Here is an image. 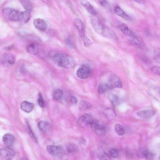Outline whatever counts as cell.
<instances>
[{
    "label": "cell",
    "mask_w": 160,
    "mask_h": 160,
    "mask_svg": "<svg viewBox=\"0 0 160 160\" xmlns=\"http://www.w3.org/2000/svg\"><path fill=\"white\" fill-rule=\"evenodd\" d=\"M91 23L94 29L98 33L109 38L117 39V37L115 32L99 20L93 18L91 20Z\"/></svg>",
    "instance_id": "cell-1"
},
{
    "label": "cell",
    "mask_w": 160,
    "mask_h": 160,
    "mask_svg": "<svg viewBox=\"0 0 160 160\" xmlns=\"http://www.w3.org/2000/svg\"><path fill=\"white\" fill-rule=\"evenodd\" d=\"M52 59L54 63L59 67L66 69L73 68L75 65L74 60L72 57L63 53H56Z\"/></svg>",
    "instance_id": "cell-2"
},
{
    "label": "cell",
    "mask_w": 160,
    "mask_h": 160,
    "mask_svg": "<svg viewBox=\"0 0 160 160\" xmlns=\"http://www.w3.org/2000/svg\"><path fill=\"white\" fill-rule=\"evenodd\" d=\"M2 13L4 16L7 19L13 21H19L20 12L12 8H6L3 10Z\"/></svg>",
    "instance_id": "cell-3"
},
{
    "label": "cell",
    "mask_w": 160,
    "mask_h": 160,
    "mask_svg": "<svg viewBox=\"0 0 160 160\" xmlns=\"http://www.w3.org/2000/svg\"><path fill=\"white\" fill-rule=\"evenodd\" d=\"M91 128L98 136L104 135L106 131V128L97 120L94 118L89 124Z\"/></svg>",
    "instance_id": "cell-4"
},
{
    "label": "cell",
    "mask_w": 160,
    "mask_h": 160,
    "mask_svg": "<svg viewBox=\"0 0 160 160\" xmlns=\"http://www.w3.org/2000/svg\"><path fill=\"white\" fill-rule=\"evenodd\" d=\"M92 73V69L88 64H85L80 67L76 73L77 76L79 78L85 79L89 77Z\"/></svg>",
    "instance_id": "cell-5"
},
{
    "label": "cell",
    "mask_w": 160,
    "mask_h": 160,
    "mask_svg": "<svg viewBox=\"0 0 160 160\" xmlns=\"http://www.w3.org/2000/svg\"><path fill=\"white\" fill-rule=\"evenodd\" d=\"M107 84L110 89L115 88H121L122 84L119 78L114 74H112L109 76Z\"/></svg>",
    "instance_id": "cell-6"
},
{
    "label": "cell",
    "mask_w": 160,
    "mask_h": 160,
    "mask_svg": "<svg viewBox=\"0 0 160 160\" xmlns=\"http://www.w3.org/2000/svg\"><path fill=\"white\" fill-rule=\"evenodd\" d=\"M15 156V153L9 147H3L0 149V156L4 160H12Z\"/></svg>",
    "instance_id": "cell-7"
},
{
    "label": "cell",
    "mask_w": 160,
    "mask_h": 160,
    "mask_svg": "<svg viewBox=\"0 0 160 160\" xmlns=\"http://www.w3.org/2000/svg\"><path fill=\"white\" fill-rule=\"evenodd\" d=\"M46 149L49 154L54 156L62 157L65 154L64 149L59 146L48 145L47 146Z\"/></svg>",
    "instance_id": "cell-8"
},
{
    "label": "cell",
    "mask_w": 160,
    "mask_h": 160,
    "mask_svg": "<svg viewBox=\"0 0 160 160\" xmlns=\"http://www.w3.org/2000/svg\"><path fill=\"white\" fill-rule=\"evenodd\" d=\"M94 119L90 114L86 113L79 117L78 119V123L79 126L83 128L87 127Z\"/></svg>",
    "instance_id": "cell-9"
},
{
    "label": "cell",
    "mask_w": 160,
    "mask_h": 160,
    "mask_svg": "<svg viewBox=\"0 0 160 160\" xmlns=\"http://www.w3.org/2000/svg\"><path fill=\"white\" fill-rule=\"evenodd\" d=\"M74 24L79 36L82 39L86 36L85 27L83 22L81 19L77 18L74 20Z\"/></svg>",
    "instance_id": "cell-10"
},
{
    "label": "cell",
    "mask_w": 160,
    "mask_h": 160,
    "mask_svg": "<svg viewBox=\"0 0 160 160\" xmlns=\"http://www.w3.org/2000/svg\"><path fill=\"white\" fill-rule=\"evenodd\" d=\"M42 50L40 45L36 43H32L28 45L26 47V51L29 54L37 56L41 53Z\"/></svg>",
    "instance_id": "cell-11"
},
{
    "label": "cell",
    "mask_w": 160,
    "mask_h": 160,
    "mask_svg": "<svg viewBox=\"0 0 160 160\" xmlns=\"http://www.w3.org/2000/svg\"><path fill=\"white\" fill-rule=\"evenodd\" d=\"M155 114L154 110L146 109L139 111L137 113V116L143 119H148L150 118Z\"/></svg>",
    "instance_id": "cell-12"
},
{
    "label": "cell",
    "mask_w": 160,
    "mask_h": 160,
    "mask_svg": "<svg viewBox=\"0 0 160 160\" xmlns=\"http://www.w3.org/2000/svg\"><path fill=\"white\" fill-rule=\"evenodd\" d=\"M33 24L36 28L40 31H44L47 29V24L43 19L39 18L35 19L33 20Z\"/></svg>",
    "instance_id": "cell-13"
},
{
    "label": "cell",
    "mask_w": 160,
    "mask_h": 160,
    "mask_svg": "<svg viewBox=\"0 0 160 160\" xmlns=\"http://www.w3.org/2000/svg\"><path fill=\"white\" fill-rule=\"evenodd\" d=\"M127 43L131 46L140 48L144 46L141 38L137 35L135 37L128 39L127 41Z\"/></svg>",
    "instance_id": "cell-14"
},
{
    "label": "cell",
    "mask_w": 160,
    "mask_h": 160,
    "mask_svg": "<svg viewBox=\"0 0 160 160\" xmlns=\"http://www.w3.org/2000/svg\"><path fill=\"white\" fill-rule=\"evenodd\" d=\"M2 140L4 144L7 147H10L14 143L15 138L12 135L7 134L3 136Z\"/></svg>",
    "instance_id": "cell-15"
},
{
    "label": "cell",
    "mask_w": 160,
    "mask_h": 160,
    "mask_svg": "<svg viewBox=\"0 0 160 160\" xmlns=\"http://www.w3.org/2000/svg\"><path fill=\"white\" fill-rule=\"evenodd\" d=\"M119 29L122 33L126 35L131 37V38L135 37L136 36L134 32L125 24H122L120 25Z\"/></svg>",
    "instance_id": "cell-16"
},
{
    "label": "cell",
    "mask_w": 160,
    "mask_h": 160,
    "mask_svg": "<svg viewBox=\"0 0 160 160\" xmlns=\"http://www.w3.org/2000/svg\"><path fill=\"white\" fill-rule=\"evenodd\" d=\"M80 3L91 15L93 16L97 15V12L96 11L89 2L87 1H80Z\"/></svg>",
    "instance_id": "cell-17"
},
{
    "label": "cell",
    "mask_w": 160,
    "mask_h": 160,
    "mask_svg": "<svg viewBox=\"0 0 160 160\" xmlns=\"http://www.w3.org/2000/svg\"><path fill=\"white\" fill-rule=\"evenodd\" d=\"M15 56L14 55L10 53L5 54L3 56L2 59L3 63L11 65L15 63Z\"/></svg>",
    "instance_id": "cell-18"
},
{
    "label": "cell",
    "mask_w": 160,
    "mask_h": 160,
    "mask_svg": "<svg viewBox=\"0 0 160 160\" xmlns=\"http://www.w3.org/2000/svg\"><path fill=\"white\" fill-rule=\"evenodd\" d=\"M96 155L99 160H111L109 155L102 148H99L97 149Z\"/></svg>",
    "instance_id": "cell-19"
},
{
    "label": "cell",
    "mask_w": 160,
    "mask_h": 160,
    "mask_svg": "<svg viewBox=\"0 0 160 160\" xmlns=\"http://www.w3.org/2000/svg\"><path fill=\"white\" fill-rule=\"evenodd\" d=\"M114 11L117 16L122 17L126 20H131V18L118 6L115 7Z\"/></svg>",
    "instance_id": "cell-20"
},
{
    "label": "cell",
    "mask_w": 160,
    "mask_h": 160,
    "mask_svg": "<svg viewBox=\"0 0 160 160\" xmlns=\"http://www.w3.org/2000/svg\"><path fill=\"white\" fill-rule=\"evenodd\" d=\"M34 107V104L27 101H24L21 104L20 108L24 112L29 113L33 110Z\"/></svg>",
    "instance_id": "cell-21"
},
{
    "label": "cell",
    "mask_w": 160,
    "mask_h": 160,
    "mask_svg": "<svg viewBox=\"0 0 160 160\" xmlns=\"http://www.w3.org/2000/svg\"><path fill=\"white\" fill-rule=\"evenodd\" d=\"M30 12L25 11L20 12V18L19 21L23 24L27 23L31 18Z\"/></svg>",
    "instance_id": "cell-22"
},
{
    "label": "cell",
    "mask_w": 160,
    "mask_h": 160,
    "mask_svg": "<svg viewBox=\"0 0 160 160\" xmlns=\"http://www.w3.org/2000/svg\"><path fill=\"white\" fill-rule=\"evenodd\" d=\"M38 126L39 130L43 133L48 132L50 128L49 123L45 121H40L38 123Z\"/></svg>",
    "instance_id": "cell-23"
},
{
    "label": "cell",
    "mask_w": 160,
    "mask_h": 160,
    "mask_svg": "<svg viewBox=\"0 0 160 160\" xmlns=\"http://www.w3.org/2000/svg\"><path fill=\"white\" fill-rule=\"evenodd\" d=\"M105 117L107 119L112 120L115 118L116 114L114 110L111 108L106 109L104 112Z\"/></svg>",
    "instance_id": "cell-24"
},
{
    "label": "cell",
    "mask_w": 160,
    "mask_h": 160,
    "mask_svg": "<svg viewBox=\"0 0 160 160\" xmlns=\"http://www.w3.org/2000/svg\"><path fill=\"white\" fill-rule=\"evenodd\" d=\"M108 97L109 100L114 107L118 106L121 102V100H120L119 97L115 95L109 94L108 95Z\"/></svg>",
    "instance_id": "cell-25"
},
{
    "label": "cell",
    "mask_w": 160,
    "mask_h": 160,
    "mask_svg": "<svg viewBox=\"0 0 160 160\" xmlns=\"http://www.w3.org/2000/svg\"><path fill=\"white\" fill-rule=\"evenodd\" d=\"M109 90L110 89L107 83H102L99 85L98 91L100 94L102 95Z\"/></svg>",
    "instance_id": "cell-26"
},
{
    "label": "cell",
    "mask_w": 160,
    "mask_h": 160,
    "mask_svg": "<svg viewBox=\"0 0 160 160\" xmlns=\"http://www.w3.org/2000/svg\"><path fill=\"white\" fill-rule=\"evenodd\" d=\"M20 2L26 11L31 12L33 9V6L30 2L28 0L20 1Z\"/></svg>",
    "instance_id": "cell-27"
},
{
    "label": "cell",
    "mask_w": 160,
    "mask_h": 160,
    "mask_svg": "<svg viewBox=\"0 0 160 160\" xmlns=\"http://www.w3.org/2000/svg\"><path fill=\"white\" fill-rule=\"evenodd\" d=\"M114 130L116 133L119 136H122L125 133L124 129L121 124H117L115 125Z\"/></svg>",
    "instance_id": "cell-28"
},
{
    "label": "cell",
    "mask_w": 160,
    "mask_h": 160,
    "mask_svg": "<svg viewBox=\"0 0 160 160\" xmlns=\"http://www.w3.org/2000/svg\"><path fill=\"white\" fill-rule=\"evenodd\" d=\"M66 149L69 153H74L78 151V148L77 145L72 143H70L67 146Z\"/></svg>",
    "instance_id": "cell-29"
},
{
    "label": "cell",
    "mask_w": 160,
    "mask_h": 160,
    "mask_svg": "<svg viewBox=\"0 0 160 160\" xmlns=\"http://www.w3.org/2000/svg\"><path fill=\"white\" fill-rule=\"evenodd\" d=\"M149 151L146 148H142L138 151L137 153V157L140 158H145Z\"/></svg>",
    "instance_id": "cell-30"
},
{
    "label": "cell",
    "mask_w": 160,
    "mask_h": 160,
    "mask_svg": "<svg viewBox=\"0 0 160 160\" xmlns=\"http://www.w3.org/2000/svg\"><path fill=\"white\" fill-rule=\"evenodd\" d=\"M63 96V93L62 90L57 89L55 90L53 93V96L55 99L57 100H61Z\"/></svg>",
    "instance_id": "cell-31"
},
{
    "label": "cell",
    "mask_w": 160,
    "mask_h": 160,
    "mask_svg": "<svg viewBox=\"0 0 160 160\" xmlns=\"http://www.w3.org/2000/svg\"><path fill=\"white\" fill-rule=\"evenodd\" d=\"M27 128L28 133L30 138L34 142L36 143H38V140L36 136L32 131L30 126L28 125H27Z\"/></svg>",
    "instance_id": "cell-32"
},
{
    "label": "cell",
    "mask_w": 160,
    "mask_h": 160,
    "mask_svg": "<svg viewBox=\"0 0 160 160\" xmlns=\"http://www.w3.org/2000/svg\"><path fill=\"white\" fill-rule=\"evenodd\" d=\"M91 104L87 101H83L80 103V107L82 109H91Z\"/></svg>",
    "instance_id": "cell-33"
},
{
    "label": "cell",
    "mask_w": 160,
    "mask_h": 160,
    "mask_svg": "<svg viewBox=\"0 0 160 160\" xmlns=\"http://www.w3.org/2000/svg\"><path fill=\"white\" fill-rule=\"evenodd\" d=\"M110 156L113 158H117L118 155V152L116 149L114 148H110L109 150Z\"/></svg>",
    "instance_id": "cell-34"
},
{
    "label": "cell",
    "mask_w": 160,
    "mask_h": 160,
    "mask_svg": "<svg viewBox=\"0 0 160 160\" xmlns=\"http://www.w3.org/2000/svg\"><path fill=\"white\" fill-rule=\"evenodd\" d=\"M38 102L39 105L42 108H44L45 105V102L42 95L39 94L38 96Z\"/></svg>",
    "instance_id": "cell-35"
},
{
    "label": "cell",
    "mask_w": 160,
    "mask_h": 160,
    "mask_svg": "<svg viewBox=\"0 0 160 160\" xmlns=\"http://www.w3.org/2000/svg\"><path fill=\"white\" fill-rule=\"evenodd\" d=\"M82 39L84 42V45L86 47H89L91 45L92 42L91 40L87 36L85 37Z\"/></svg>",
    "instance_id": "cell-36"
},
{
    "label": "cell",
    "mask_w": 160,
    "mask_h": 160,
    "mask_svg": "<svg viewBox=\"0 0 160 160\" xmlns=\"http://www.w3.org/2000/svg\"><path fill=\"white\" fill-rule=\"evenodd\" d=\"M151 70L154 73L160 75V68L158 66H154L150 68Z\"/></svg>",
    "instance_id": "cell-37"
},
{
    "label": "cell",
    "mask_w": 160,
    "mask_h": 160,
    "mask_svg": "<svg viewBox=\"0 0 160 160\" xmlns=\"http://www.w3.org/2000/svg\"><path fill=\"white\" fill-rule=\"evenodd\" d=\"M155 157V154L149 151L145 158L146 160H153Z\"/></svg>",
    "instance_id": "cell-38"
},
{
    "label": "cell",
    "mask_w": 160,
    "mask_h": 160,
    "mask_svg": "<svg viewBox=\"0 0 160 160\" xmlns=\"http://www.w3.org/2000/svg\"><path fill=\"white\" fill-rule=\"evenodd\" d=\"M65 43L66 46L70 48H73V46L72 43L71 41L70 38L69 37H67L65 40Z\"/></svg>",
    "instance_id": "cell-39"
},
{
    "label": "cell",
    "mask_w": 160,
    "mask_h": 160,
    "mask_svg": "<svg viewBox=\"0 0 160 160\" xmlns=\"http://www.w3.org/2000/svg\"><path fill=\"white\" fill-rule=\"evenodd\" d=\"M99 2L101 6L104 8H106L109 6V3L107 1L100 0L99 1Z\"/></svg>",
    "instance_id": "cell-40"
},
{
    "label": "cell",
    "mask_w": 160,
    "mask_h": 160,
    "mask_svg": "<svg viewBox=\"0 0 160 160\" xmlns=\"http://www.w3.org/2000/svg\"><path fill=\"white\" fill-rule=\"evenodd\" d=\"M70 102L73 105L76 104L78 102V100L76 97L73 96H71L69 99Z\"/></svg>",
    "instance_id": "cell-41"
},
{
    "label": "cell",
    "mask_w": 160,
    "mask_h": 160,
    "mask_svg": "<svg viewBox=\"0 0 160 160\" xmlns=\"http://www.w3.org/2000/svg\"><path fill=\"white\" fill-rule=\"evenodd\" d=\"M154 60L158 63H160V54H156L154 56Z\"/></svg>",
    "instance_id": "cell-42"
},
{
    "label": "cell",
    "mask_w": 160,
    "mask_h": 160,
    "mask_svg": "<svg viewBox=\"0 0 160 160\" xmlns=\"http://www.w3.org/2000/svg\"><path fill=\"white\" fill-rule=\"evenodd\" d=\"M80 142L81 144L84 145H85L87 144V141L84 138H82L80 140Z\"/></svg>",
    "instance_id": "cell-43"
},
{
    "label": "cell",
    "mask_w": 160,
    "mask_h": 160,
    "mask_svg": "<svg viewBox=\"0 0 160 160\" xmlns=\"http://www.w3.org/2000/svg\"><path fill=\"white\" fill-rule=\"evenodd\" d=\"M15 48V46L14 45H11L10 46L6 48V49L7 51H11L14 49Z\"/></svg>",
    "instance_id": "cell-44"
},
{
    "label": "cell",
    "mask_w": 160,
    "mask_h": 160,
    "mask_svg": "<svg viewBox=\"0 0 160 160\" xmlns=\"http://www.w3.org/2000/svg\"><path fill=\"white\" fill-rule=\"evenodd\" d=\"M135 2L140 4H143L145 3V2L144 1H136Z\"/></svg>",
    "instance_id": "cell-45"
},
{
    "label": "cell",
    "mask_w": 160,
    "mask_h": 160,
    "mask_svg": "<svg viewBox=\"0 0 160 160\" xmlns=\"http://www.w3.org/2000/svg\"><path fill=\"white\" fill-rule=\"evenodd\" d=\"M21 160H29L25 158H22Z\"/></svg>",
    "instance_id": "cell-46"
}]
</instances>
